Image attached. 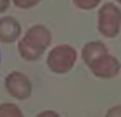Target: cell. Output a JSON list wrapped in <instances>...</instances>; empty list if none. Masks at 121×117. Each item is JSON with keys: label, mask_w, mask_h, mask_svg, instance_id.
I'll return each instance as SVG.
<instances>
[{"label": "cell", "mask_w": 121, "mask_h": 117, "mask_svg": "<svg viewBox=\"0 0 121 117\" xmlns=\"http://www.w3.org/2000/svg\"><path fill=\"white\" fill-rule=\"evenodd\" d=\"M4 87L8 94L14 99L18 100H26L31 96L33 85L25 73L13 70L4 79Z\"/></svg>", "instance_id": "277c9868"}, {"label": "cell", "mask_w": 121, "mask_h": 117, "mask_svg": "<svg viewBox=\"0 0 121 117\" xmlns=\"http://www.w3.org/2000/svg\"><path fill=\"white\" fill-rule=\"evenodd\" d=\"M0 117H24V114L14 103H3L0 104Z\"/></svg>", "instance_id": "ba28073f"}, {"label": "cell", "mask_w": 121, "mask_h": 117, "mask_svg": "<svg viewBox=\"0 0 121 117\" xmlns=\"http://www.w3.org/2000/svg\"><path fill=\"white\" fill-rule=\"evenodd\" d=\"M74 7L81 10H91L98 8L102 0H72Z\"/></svg>", "instance_id": "9c48e42d"}, {"label": "cell", "mask_w": 121, "mask_h": 117, "mask_svg": "<svg viewBox=\"0 0 121 117\" xmlns=\"http://www.w3.org/2000/svg\"><path fill=\"white\" fill-rule=\"evenodd\" d=\"M52 42V34L47 26L42 23L33 25L25 31L17 43L18 53L25 61H38Z\"/></svg>", "instance_id": "6da1fadb"}, {"label": "cell", "mask_w": 121, "mask_h": 117, "mask_svg": "<svg viewBox=\"0 0 121 117\" xmlns=\"http://www.w3.org/2000/svg\"><path fill=\"white\" fill-rule=\"evenodd\" d=\"M98 31L102 36L113 39L121 31V9L112 1L104 3L98 9Z\"/></svg>", "instance_id": "3957f363"}, {"label": "cell", "mask_w": 121, "mask_h": 117, "mask_svg": "<svg viewBox=\"0 0 121 117\" xmlns=\"http://www.w3.org/2000/svg\"><path fill=\"white\" fill-rule=\"evenodd\" d=\"M105 53H109V49L105 46V43H103L102 40H90L87 43L83 44L81 51V59L83 61V64L90 65L94 60H96L98 57L103 56Z\"/></svg>", "instance_id": "52a82bcc"}, {"label": "cell", "mask_w": 121, "mask_h": 117, "mask_svg": "<svg viewBox=\"0 0 121 117\" xmlns=\"http://www.w3.org/2000/svg\"><path fill=\"white\" fill-rule=\"evenodd\" d=\"M78 59L77 49L70 44H57L48 51L46 64L55 74H65L74 68Z\"/></svg>", "instance_id": "7a4b0ae2"}, {"label": "cell", "mask_w": 121, "mask_h": 117, "mask_svg": "<svg viewBox=\"0 0 121 117\" xmlns=\"http://www.w3.org/2000/svg\"><path fill=\"white\" fill-rule=\"evenodd\" d=\"M11 5V0H0V14L7 12Z\"/></svg>", "instance_id": "4fadbf2b"}, {"label": "cell", "mask_w": 121, "mask_h": 117, "mask_svg": "<svg viewBox=\"0 0 121 117\" xmlns=\"http://www.w3.org/2000/svg\"><path fill=\"white\" fill-rule=\"evenodd\" d=\"M105 117H121V105H115L109 108L105 113Z\"/></svg>", "instance_id": "8fae6325"}, {"label": "cell", "mask_w": 121, "mask_h": 117, "mask_svg": "<svg viewBox=\"0 0 121 117\" xmlns=\"http://www.w3.org/2000/svg\"><path fill=\"white\" fill-rule=\"evenodd\" d=\"M35 117H60V114L56 111H52V109H46V111L38 113Z\"/></svg>", "instance_id": "7c38bea8"}, {"label": "cell", "mask_w": 121, "mask_h": 117, "mask_svg": "<svg viewBox=\"0 0 121 117\" xmlns=\"http://www.w3.org/2000/svg\"><path fill=\"white\" fill-rule=\"evenodd\" d=\"M87 68L96 78L111 79V78H115L120 73L121 62L118 61L117 57L113 56L109 52V53H105L103 56L98 57L96 60H94L90 65H87Z\"/></svg>", "instance_id": "5b68a950"}, {"label": "cell", "mask_w": 121, "mask_h": 117, "mask_svg": "<svg viewBox=\"0 0 121 117\" xmlns=\"http://www.w3.org/2000/svg\"><path fill=\"white\" fill-rule=\"evenodd\" d=\"M22 36V26L13 16H3L0 18V42L11 44L18 42Z\"/></svg>", "instance_id": "8992f818"}, {"label": "cell", "mask_w": 121, "mask_h": 117, "mask_svg": "<svg viewBox=\"0 0 121 117\" xmlns=\"http://www.w3.org/2000/svg\"><path fill=\"white\" fill-rule=\"evenodd\" d=\"M0 62H1V53H0Z\"/></svg>", "instance_id": "9a60e30c"}, {"label": "cell", "mask_w": 121, "mask_h": 117, "mask_svg": "<svg viewBox=\"0 0 121 117\" xmlns=\"http://www.w3.org/2000/svg\"><path fill=\"white\" fill-rule=\"evenodd\" d=\"M116 3H118V4L121 5V0H116Z\"/></svg>", "instance_id": "5bb4252c"}, {"label": "cell", "mask_w": 121, "mask_h": 117, "mask_svg": "<svg viewBox=\"0 0 121 117\" xmlns=\"http://www.w3.org/2000/svg\"><path fill=\"white\" fill-rule=\"evenodd\" d=\"M42 0H12L14 7L18 9H31V8L37 7Z\"/></svg>", "instance_id": "30bf717a"}]
</instances>
